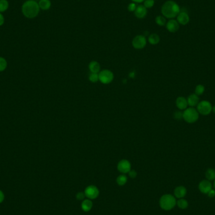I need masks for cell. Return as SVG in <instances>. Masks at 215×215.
Masks as SVG:
<instances>
[{
  "label": "cell",
  "mask_w": 215,
  "mask_h": 215,
  "mask_svg": "<svg viewBox=\"0 0 215 215\" xmlns=\"http://www.w3.org/2000/svg\"><path fill=\"white\" fill-rule=\"evenodd\" d=\"M181 9L179 5L172 0H169L163 3L161 8L162 16L166 18L173 19L179 15Z\"/></svg>",
  "instance_id": "1"
},
{
  "label": "cell",
  "mask_w": 215,
  "mask_h": 215,
  "mask_svg": "<svg viewBox=\"0 0 215 215\" xmlns=\"http://www.w3.org/2000/svg\"><path fill=\"white\" fill-rule=\"evenodd\" d=\"M40 7L39 3L34 0H29L22 6V13L23 15L28 18H34L39 13Z\"/></svg>",
  "instance_id": "2"
},
{
  "label": "cell",
  "mask_w": 215,
  "mask_h": 215,
  "mask_svg": "<svg viewBox=\"0 0 215 215\" xmlns=\"http://www.w3.org/2000/svg\"><path fill=\"white\" fill-rule=\"evenodd\" d=\"M159 203L162 209L166 211H169L175 206L176 200L172 195L165 194L161 197Z\"/></svg>",
  "instance_id": "3"
},
{
  "label": "cell",
  "mask_w": 215,
  "mask_h": 215,
  "mask_svg": "<svg viewBox=\"0 0 215 215\" xmlns=\"http://www.w3.org/2000/svg\"><path fill=\"white\" fill-rule=\"evenodd\" d=\"M199 118V113L195 108L190 107L186 108L183 112V119L189 123H193Z\"/></svg>",
  "instance_id": "4"
},
{
  "label": "cell",
  "mask_w": 215,
  "mask_h": 215,
  "mask_svg": "<svg viewBox=\"0 0 215 215\" xmlns=\"http://www.w3.org/2000/svg\"><path fill=\"white\" fill-rule=\"evenodd\" d=\"M98 75L99 81L104 84H110L114 79L113 73L111 71L108 69H105L100 71L98 73Z\"/></svg>",
  "instance_id": "5"
},
{
  "label": "cell",
  "mask_w": 215,
  "mask_h": 215,
  "mask_svg": "<svg viewBox=\"0 0 215 215\" xmlns=\"http://www.w3.org/2000/svg\"><path fill=\"white\" fill-rule=\"evenodd\" d=\"M212 105L208 101H202L197 105V111L203 115H208L212 111Z\"/></svg>",
  "instance_id": "6"
},
{
  "label": "cell",
  "mask_w": 215,
  "mask_h": 215,
  "mask_svg": "<svg viewBox=\"0 0 215 215\" xmlns=\"http://www.w3.org/2000/svg\"><path fill=\"white\" fill-rule=\"evenodd\" d=\"M147 45V39L144 35H136L132 40L133 47L138 50L144 48Z\"/></svg>",
  "instance_id": "7"
},
{
  "label": "cell",
  "mask_w": 215,
  "mask_h": 215,
  "mask_svg": "<svg viewBox=\"0 0 215 215\" xmlns=\"http://www.w3.org/2000/svg\"><path fill=\"white\" fill-rule=\"evenodd\" d=\"M85 196L90 199H96L99 195V190L95 186H89L87 187L84 191Z\"/></svg>",
  "instance_id": "8"
},
{
  "label": "cell",
  "mask_w": 215,
  "mask_h": 215,
  "mask_svg": "<svg viewBox=\"0 0 215 215\" xmlns=\"http://www.w3.org/2000/svg\"><path fill=\"white\" fill-rule=\"evenodd\" d=\"M117 169L120 172L123 174L129 173L131 170V163L128 160L123 159L118 162Z\"/></svg>",
  "instance_id": "9"
},
{
  "label": "cell",
  "mask_w": 215,
  "mask_h": 215,
  "mask_svg": "<svg viewBox=\"0 0 215 215\" xmlns=\"http://www.w3.org/2000/svg\"><path fill=\"white\" fill-rule=\"evenodd\" d=\"M166 26L167 30L171 33H175L178 32L180 27L179 23L178 22V21L174 19H170L166 23Z\"/></svg>",
  "instance_id": "10"
},
{
  "label": "cell",
  "mask_w": 215,
  "mask_h": 215,
  "mask_svg": "<svg viewBox=\"0 0 215 215\" xmlns=\"http://www.w3.org/2000/svg\"><path fill=\"white\" fill-rule=\"evenodd\" d=\"M134 13L135 16L139 19L144 18L147 14V9L143 5H139L134 11Z\"/></svg>",
  "instance_id": "11"
},
{
  "label": "cell",
  "mask_w": 215,
  "mask_h": 215,
  "mask_svg": "<svg viewBox=\"0 0 215 215\" xmlns=\"http://www.w3.org/2000/svg\"><path fill=\"white\" fill-rule=\"evenodd\" d=\"M199 191L204 194H208V192L212 189V184L208 180L202 181L199 184Z\"/></svg>",
  "instance_id": "12"
},
{
  "label": "cell",
  "mask_w": 215,
  "mask_h": 215,
  "mask_svg": "<svg viewBox=\"0 0 215 215\" xmlns=\"http://www.w3.org/2000/svg\"><path fill=\"white\" fill-rule=\"evenodd\" d=\"M177 21L179 23V25H187L189 21H190V18H189L187 13L186 11H181L179 15L177 16Z\"/></svg>",
  "instance_id": "13"
},
{
  "label": "cell",
  "mask_w": 215,
  "mask_h": 215,
  "mask_svg": "<svg viewBox=\"0 0 215 215\" xmlns=\"http://www.w3.org/2000/svg\"><path fill=\"white\" fill-rule=\"evenodd\" d=\"M175 104L177 107L181 110L186 109L188 106L187 99H186L184 97H182V96H180L177 98Z\"/></svg>",
  "instance_id": "14"
},
{
  "label": "cell",
  "mask_w": 215,
  "mask_h": 215,
  "mask_svg": "<svg viewBox=\"0 0 215 215\" xmlns=\"http://www.w3.org/2000/svg\"><path fill=\"white\" fill-rule=\"evenodd\" d=\"M187 193L186 188L184 186H180L177 187L174 190V195L177 198H182Z\"/></svg>",
  "instance_id": "15"
},
{
  "label": "cell",
  "mask_w": 215,
  "mask_h": 215,
  "mask_svg": "<svg viewBox=\"0 0 215 215\" xmlns=\"http://www.w3.org/2000/svg\"><path fill=\"white\" fill-rule=\"evenodd\" d=\"M187 101L189 106H190L191 107H194L198 105L199 102V99L198 95L196 94H192L188 96Z\"/></svg>",
  "instance_id": "16"
},
{
  "label": "cell",
  "mask_w": 215,
  "mask_h": 215,
  "mask_svg": "<svg viewBox=\"0 0 215 215\" xmlns=\"http://www.w3.org/2000/svg\"><path fill=\"white\" fill-rule=\"evenodd\" d=\"M100 65L97 61H91L89 64V69L91 73H99L100 72Z\"/></svg>",
  "instance_id": "17"
},
{
  "label": "cell",
  "mask_w": 215,
  "mask_h": 215,
  "mask_svg": "<svg viewBox=\"0 0 215 215\" xmlns=\"http://www.w3.org/2000/svg\"><path fill=\"white\" fill-rule=\"evenodd\" d=\"M93 207V203L90 199H85L82 202L81 208L83 211L87 212L91 209Z\"/></svg>",
  "instance_id": "18"
},
{
  "label": "cell",
  "mask_w": 215,
  "mask_h": 215,
  "mask_svg": "<svg viewBox=\"0 0 215 215\" xmlns=\"http://www.w3.org/2000/svg\"><path fill=\"white\" fill-rule=\"evenodd\" d=\"M160 36L157 33H152L149 35L148 38V42L151 45H157L160 42Z\"/></svg>",
  "instance_id": "19"
},
{
  "label": "cell",
  "mask_w": 215,
  "mask_h": 215,
  "mask_svg": "<svg viewBox=\"0 0 215 215\" xmlns=\"http://www.w3.org/2000/svg\"><path fill=\"white\" fill-rule=\"evenodd\" d=\"M39 5L40 9L43 10H48L51 6V2L50 0H40Z\"/></svg>",
  "instance_id": "20"
},
{
  "label": "cell",
  "mask_w": 215,
  "mask_h": 215,
  "mask_svg": "<svg viewBox=\"0 0 215 215\" xmlns=\"http://www.w3.org/2000/svg\"><path fill=\"white\" fill-rule=\"evenodd\" d=\"M206 178L208 181H213L215 179V170L213 169H208L205 173Z\"/></svg>",
  "instance_id": "21"
},
{
  "label": "cell",
  "mask_w": 215,
  "mask_h": 215,
  "mask_svg": "<svg viewBox=\"0 0 215 215\" xmlns=\"http://www.w3.org/2000/svg\"><path fill=\"white\" fill-rule=\"evenodd\" d=\"M155 23L159 26L163 27L166 25V18L163 16L159 15L155 18Z\"/></svg>",
  "instance_id": "22"
},
{
  "label": "cell",
  "mask_w": 215,
  "mask_h": 215,
  "mask_svg": "<svg viewBox=\"0 0 215 215\" xmlns=\"http://www.w3.org/2000/svg\"><path fill=\"white\" fill-rule=\"evenodd\" d=\"M126 182H127V178L125 175H120L117 179V182L119 186H123Z\"/></svg>",
  "instance_id": "23"
},
{
  "label": "cell",
  "mask_w": 215,
  "mask_h": 215,
  "mask_svg": "<svg viewBox=\"0 0 215 215\" xmlns=\"http://www.w3.org/2000/svg\"><path fill=\"white\" fill-rule=\"evenodd\" d=\"M176 203H177V205H178V206L179 208L182 209L187 208L188 206V202L186 199H181L178 200Z\"/></svg>",
  "instance_id": "24"
},
{
  "label": "cell",
  "mask_w": 215,
  "mask_h": 215,
  "mask_svg": "<svg viewBox=\"0 0 215 215\" xmlns=\"http://www.w3.org/2000/svg\"><path fill=\"white\" fill-rule=\"evenodd\" d=\"M9 7V3L7 0H0V12H4Z\"/></svg>",
  "instance_id": "25"
},
{
  "label": "cell",
  "mask_w": 215,
  "mask_h": 215,
  "mask_svg": "<svg viewBox=\"0 0 215 215\" xmlns=\"http://www.w3.org/2000/svg\"><path fill=\"white\" fill-rule=\"evenodd\" d=\"M205 86L202 84H199L196 87L195 94L198 96L201 95V94H203V93L205 92Z\"/></svg>",
  "instance_id": "26"
},
{
  "label": "cell",
  "mask_w": 215,
  "mask_h": 215,
  "mask_svg": "<svg viewBox=\"0 0 215 215\" xmlns=\"http://www.w3.org/2000/svg\"><path fill=\"white\" fill-rule=\"evenodd\" d=\"M89 80L93 83H96L99 81V75L98 73H91L89 75Z\"/></svg>",
  "instance_id": "27"
},
{
  "label": "cell",
  "mask_w": 215,
  "mask_h": 215,
  "mask_svg": "<svg viewBox=\"0 0 215 215\" xmlns=\"http://www.w3.org/2000/svg\"><path fill=\"white\" fill-rule=\"evenodd\" d=\"M6 67H7L6 60L4 58L0 57V72L5 71Z\"/></svg>",
  "instance_id": "28"
},
{
  "label": "cell",
  "mask_w": 215,
  "mask_h": 215,
  "mask_svg": "<svg viewBox=\"0 0 215 215\" xmlns=\"http://www.w3.org/2000/svg\"><path fill=\"white\" fill-rule=\"evenodd\" d=\"M155 2L154 0H145L144 2V6L147 9V8H151L153 7L154 5Z\"/></svg>",
  "instance_id": "29"
},
{
  "label": "cell",
  "mask_w": 215,
  "mask_h": 215,
  "mask_svg": "<svg viewBox=\"0 0 215 215\" xmlns=\"http://www.w3.org/2000/svg\"><path fill=\"white\" fill-rule=\"evenodd\" d=\"M174 117L176 120H181L183 118V113L181 111H175L174 114Z\"/></svg>",
  "instance_id": "30"
},
{
  "label": "cell",
  "mask_w": 215,
  "mask_h": 215,
  "mask_svg": "<svg viewBox=\"0 0 215 215\" xmlns=\"http://www.w3.org/2000/svg\"><path fill=\"white\" fill-rule=\"evenodd\" d=\"M136 7H137V6L135 4V3H131L128 6V10H129V11H130L131 12H133V11H135Z\"/></svg>",
  "instance_id": "31"
},
{
  "label": "cell",
  "mask_w": 215,
  "mask_h": 215,
  "mask_svg": "<svg viewBox=\"0 0 215 215\" xmlns=\"http://www.w3.org/2000/svg\"><path fill=\"white\" fill-rule=\"evenodd\" d=\"M129 176L131 178L134 179L136 177L137 173H136V172L135 170H130L129 171Z\"/></svg>",
  "instance_id": "32"
},
{
  "label": "cell",
  "mask_w": 215,
  "mask_h": 215,
  "mask_svg": "<svg viewBox=\"0 0 215 215\" xmlns=\"http://www.w3.org/2000/svg\"><path fill=\"white\" fill-rule=\"evenodd\" d=\"M85 194L83 193H78L77 194H76V199H78V200H83L84 197H85Z\"/></svg>",
  "instance_id": "33"
},
{
  "label": "cell",
  "mask_w": 215,
  "mask_h": 215,
  "mask_svg": "<svg viewBox=\"0 0 215 215\" xmlns=\"http://www.w3.org/2000/svg\"><path fill=\"white\" fill-rule=\"evenodd\" d=\"M208 194L209 198H214L215 196V190H214V189H211V190H210L208 192Z\"/></svg>",
  "instance_id": "34"
},
{
  "label": "cell",
  "mask_w": 215,
  "mask_h": 215,
  "mask_svg": "<svg viewBox=\"0 0 215 215\" xmlns=\"http://www.w3.org/2000/svg\"><path fill=\"white\" fill-rule=\"evenodd\" d=\"M5 22V18L2 14L0 13V26H2Z\"/></svg>",
  "instance_id": "35"
},
{
  "label": "cell",
  "mask_w": 215,
  "mask_h": 215,
  "mask_svg": "<svg viewBox=\"0 0 215 215\" xmlns=\"http://www.w3.org/2000/svg\"><path fill=\"white\" fill-rule=\"evenodd\" d=\"M4 199H5V195L2 191H0V203H2Z\"/></svg>",
  "instance_id": "36"
},
{
  "label": "cell",
  "mask_w": 215,
  "mask_h": 215,
  "mask_svg": "<svg viewBox=\"0 0 215 215\" xmlns=\"http://www.w3.org/2000/svg\"><path fill=\"white\" fill-rule=\"evenodd\" d=\"M132 1L133 2V3H142L144 2L145 0H132Z\"/></svg>",
  "instance_id": "37"
},
{
  "label": "cell",
  "mask_w": 215,
  "mask_h": 215,
  "mask_svg": "<svg viewBox=\"0 0 215 215\" xmlns=\"http://www.w3.org/2000/svg\"><path fill=\"white\" fill-rule=\"evenodd\" d=\"M212 111L215 113V105L212 108Z\"/></svg>",
  "instance_id": "38"
},
{
  "label": "cell",
  "mask_w": 215,
  "mask_h": 215,
  "mask_svg": "<svg viewBox=\"0 0 215 215\" xmlns=\"http://www.w3.org/2000/svg\"><path fill=\"white\" fill-rule=\"evenodd\" d=\"M214 188L215 189V179H214Z\"/></svg>",
  "instance_id": "39"
},
{
  "label": "cell",
  "mask_w": 215,
  "mask_h": 215,
  "mask_svg": "<svg viewBox=\"0 0 215 215\" xmlns=\"http://www.w3.org/2000/svg\"><path fill=\"white\" fill-rule=\"evenodd\" d=\"M34 1H35V0H34Z\"/></svg>",
  "instance_id": "40"
}]
</instances>
